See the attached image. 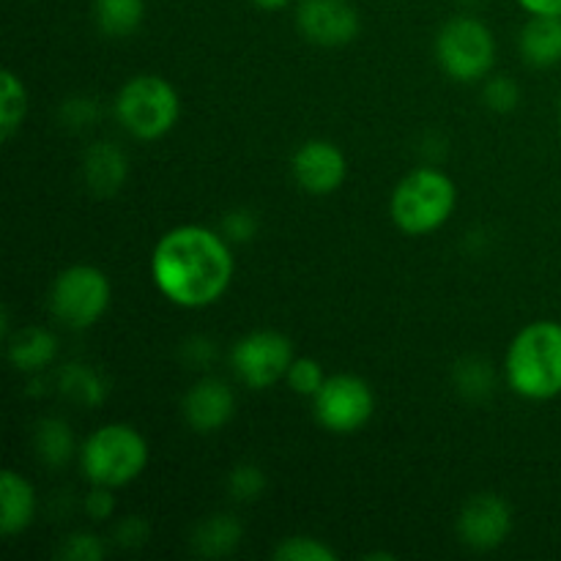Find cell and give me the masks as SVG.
<instances>
[{
    "mask_svg": "<svg viewBox=\"0 0 561 561\" xmlns=\"http://www.w3.org/2000/svg\"><path fill=\"white\" fill-rule=\"evenodd\" d=\"M233 268L228 239L206 225H179L151 252L153 285L184 310H203L222 299Z\"/></svg>",
    "mask_w": 561,
    "mask_h": 561,
    "instance_id": "cell-1",
    "label": "cell"
},
{
    "mask_svg": "<svg viewBox=\"0 0 561 561\" xmlns=\"http://www.w3.org/2000/svg\"><path fill=\"white\" fill-rule=\"evenodd\" d=\"M504 378L518 398L553 400L561 394V323L531 321L520 329L504 356Z\"/></svg>",
    "mask_w": 561,
    "mask_h": 561,
    "instance_id": "cell-2",
    "label": "cell"
},
{
    "mask_svg": "<svg viewBox=\"0 0 561 561\" xmlns=\"http://www.w3.org/2000/svg\"><path fill=\"white\" fill-rule=\"evenodd\" d=\"M458 206V186L444 170L416 168L394 186L389 214L409 236H431L447 225Z\"/></svg>",
    "mask_w": 561,
    "mask_h": 561,
    "instance_id": "cell-3",
    "label": "cell"
},
{
    "mask_svg": "<svg viewBox=\"0 0 561 561\" xmlns=\"http://www.w3.org/2000/svg\"><path fill=\"white\" fill-rule=\"evenodd\" d=\"M80 469L91 485L102 488H126L146 471L148 466V444L131 425L124 422H110L96 427L91 436L82 442Z\"/></svg>",
    "mask_w": 561,
    "mask_h": 561,
    "instance_id": "cell-4",
    "label": "cell"
},
{
    "mask_svg": "<svg viewBox=\"0 0 561 561\" xmlns=\"http://www.w3.org/2000/svg\"><path fill=\"white\" fill-rule=\"evenodd\" d=\"M181 115V99L173 82L159 75H135L115 96V118L137 140H159Z\"/></svg>",
    "mask_w": 561,
    "mask_h": 561,
    "instance_id": "cell-5",
    "label": "cell"
},
{
    "mask_svg": "<svg viewBox=\"0 0 561 561\" xmlns=\"http://www.w3.org/2000/svg\"><path fill=\"white\" fill-rule=\"evenodd\" d=\"M113 299V288L102 268L91 263H75L64 268L53 279L49 288V310L64 327L69 329H91L104 318Z\"/></svg>",
    "mask_w": 561,
    "mask_h": 561,
    "instance_id": "cell-6",
    "label": "cell"
},
{
    "mask_svg": "<svg viewBox=\"0 0 561 561\" xmlns=\"http://www.w3.org/2000/svg\"><path fill=\"white\" fill-rule=\"evenodd\" d=\"M436 60L458 82H477L488 77L496 60V38L491 27L474 16H455L438 31Z\"/></svg>",
    "mask_w": 561,
    "mask_h": 561,
    "instance_id": "cell-7",
    "label": "cell"
},
{
    "mask_svg": "<svg viewBox=\"0 0 561 561\" xmlns=\"http://www.w3.org/2000/svg\"><path fill=\"white\" fill-rule=\"evenodd\" d=\"M316 420L334 436H351L362 431L376 414V394L362 376L337 373L329 376L316 394Z\"/></svg>",
    "mask_w": 561,
    "mask_h": 561,
    "instance_id": "cell-8",
    "label": "cell"
},
{
    "mask_svg": "<svg viewBox=\"0 0 561 561\" xmlns=\"http://www.w3.org/2000/svg\"><path fill=\"white\" fill-rule=\"evenodd\" d=\"M294 345L283 332L257 329L236 340L230 351V365L236 378L250 389H268L288 376L294 365Z\"/></svg>",
    "mask_w": 561,
    "mask_h": 561,
    "instance_id": "cell-9",
    "label": "cell"
},
{
    "mask_svg": "<svg viewBox=\"0 0 561 561\" xmlns=\"http://www.w3.org/2000/svg\"><path fill=\"white\" fill-rule=\"evenodd\" d=\"M513 531V510L496 493H477L458 515V537L471 551H496Z\"/></svg>",
    "mask_w": 561,
    "mask_h": 561,
    "instance_id": "cell-10",
    "label": "cell"
},
{
    "mask_svg": "<svg viewBox=\"0 0 561 561\" xmlns=\"http://www.w3.org/2000/svg\"><path fill=\"white\" fill-rule=\"evenodd\" d=\"M296 25L318 47H345L359 36V14L348 0H299Z\"/></svg>",
    "mask_w": 561,
    "mask_h": 561,
    "instance_id": "cell-11",
    "label": "cell"
},
{
    "mask_svg": "<svg viewBox=\"0 0 561 561\" xmlns=\"http://www.w3.org/2000/svg\"><path fill=\"white\" fill-rule=\"evenodd\" d=\"M290 173L307 195H332L343 186L348 162L332 140H307L296 148Z\"/></svg>",
    "mask_w": 561,
    "mask_h": 561,
    "instance_id": "cell-12",
    "label": "cell"
},
{
    "mask_svg": "<svg viewBox=\"0 0 561 561\" xmlns=\"http://www.w3.org/2000/svg\"><path fill=\"white\" fill-rule=\"evenodd\" d=\"M181 414H184L186 425L195 433H217L233 420L236 414V394L222 378H201L192 383L181 403Z\"/></svg>",
    "mask_w": 561,
    "mask_h": 561,
    "instance_id": "cell-13",
    "label": "cell"
},
{
    "mask_svg": "<svg viewBox=\"0 0 561 561\" xmlns=\"http://www.w3.org/2000/svg\"><path fill=\"white\" fill-rule=\"evenodd\" d=\"M126 179H129V159H126L124 148L110 140H99L88 148L82 157V181L93 195H118Z\"/></svg>",
    "mask_w": 561,
    "mask_h": 561,
    "instance_id": "cell-14",
    "label": "cell"
},
{
    "mask_svg": "<svg viewBox=\"0 0 561 561\" xmlns=\"http://www.w3.org/2000/svg\"><path fill=\"white\" fill-rule=\"evenodd\" d=\"M36 491L31 482L14 469H5L0 477V531L3 537H16L31 529L36 518Z\"/></svg>",
    "mask_w": 561,
    "mask_h": 561,
    "instance_id": "cell-15",
    "label": "cell"
},
{
    "mask_svg": "<svg viewBox=\"0 0 561 561\" xmlns=\"http://www.w3.org/2000/svg\"><path fill=\"white\" fill-rule=\"evenodd\" d=\"M524 60L537 69L561 64V16H531L518 36Z\"/></svg>",
    "mask_w": 561,
    "mask_h": 561,
    "instance_id": "cell-16",
    "label": "cell"
},
{
    "mask_svg": "<svg viewBox=\"0 0 561 561\" xmlns=\"http://www.w3.org/2000/svg\"><path fill=\"white\" fill-rule=\"evenodd\" d=\"M58 356V340L49 329L25 327L9 337V359L22 373H42Z\"/></svg>",
    "mask_w": 561,
    "mask_h": 561,
    "instance_id": "cell-17",
    "label": "cell"
},
{
    "mask_svg": "<svg viewBox=\"0 0 561 561\" xmlns=\"http://www.w3.org/2000/svg\"><path fill=\"white\" fill-rule=\"evenodd\" d=\"M241 537H244V526L239 524V518L230 513L208 515L206 520L195 526L192 531V548H195L201 557L217 559L228 557L239 548Z\"/></svg>",
    "mask_w": 561,
    "mask_h": 561,
    "instance_id": "cell-18",
    "label": "cell"
},
{
    "mask_svg": "<svg viewBox=\"0 0 561 561\" xmlns=\"http://www.w3.org/2000/svg\"><path fill=\"white\" fill-rule=\"evenodd\" d=\"M58 387L64 398L82 405V409H96V405H102L107 400L110 392L107 381L93 367L82 365V362H71V365H66L60 370Z\"/></svg>",
    "mask_w": 561,
    "mask_h": 561,
    "instance_id": "cell-19",
    "label": "cell"
},
{
    "mask_svg": "<svg viewBox=\"0 0 561 561\" xmlns=\"http://www.w3.org/2000/svg\"><path fill=\"white\" fill-rule=\"evenodd\" d=\"M33 447H36L38 460L53 466V469H60V466L69 463L77 453L71 427L64 420H58V416H49V420L38 422L36 431H33Z\"/></svg>",
    "mask_w": 561,
    "mask_h": 561,
    "instance_id": "cell-20",
    "label": "cell"
},
{
    "mask_svg": "<svg viewBox=\"0 0 561 561\" xmlns=\"http://www.w3.org/2000/svg\"><path fill=\"white\" fill-rule=\"evenodd\" d=\"M96 25L104 36L124 38L140 27L146 14V0H96Z\"/></svg>",
    "mask_w": 561,
    "mask_h": 561,
    "instance_id": "cell-21",
    "label": "cell"
},
{
    "mask_svg": "<svg viewBox=\"0 0 561 561\" xmlns=\"http://www.w3.org/2000/svg\"><path fill=\"white\" fill-rule=\"evenodd\" d=\"M27 115V91L25 82L11 69L3 71V88H0V137L11 140L20 131Z\"/></svg>",
    "mask_w": 561,
    "mask_h": 561,
    "instance_id": "cell-22",
    "label": "cell"
},
{
    "mask_svg": "<svg viewBox=\"0 0 561 561\" xmlns=\"http://www.w3.org/2000/svg\"><path fill=\"white\" fill-rule=\"evenodd\" d=\"M453 378L458 392L469 400H485L493 392V387H496L491 362L480 359V356H466V359H460L455 365Z\"/></svg>",
    "mask_w": 561,
    "mask_h": 561,
    "instance_id": "cell-23",
    "label": "cell"
},
{
    "mask_svg": "<svg viewBox=\"0 0 561 561\" xmlns=\"http://www.w3.org/2000/svg\"><path fill=\"white\" fill-rule=\"evenodd\" d=\"M274 559L277 561H334L337 551L327 546V542L316 540V537H285L277 548H274Z\"/></svg>",
    "mask_w": 561,
    "mask_h": 561,
    "instance_id": "cell-24",
    "label": "cell"
},
{
    "mask_svg": "<svg viewBox=\"0 0 561 561\" xmlns=\"http://www.w3.org/2000/svg\"><path fill=\"white\" fill-rule=\"evenodd\" d=\"M285 381L301 398H316L323 383H327V373H323L321 362L312 359V356H296Z\"/></svg>",
    "mask_w": 561,
    "mask_h": 561,
    "instance_id": "cell-25",
    "label": "cell"
},
{
    "mask_svg": "<svg viewBox=\"0 0 561 561\" xmlns=\"http://www.w3.org/2000/svg\"><path fill=\"white\" fill-rule=\"evenodd\" d=\"M228 491L236 502L250 504L266 491V474H263L261 466L255 463H241L230 471L228 477Z\"/></svg>",
    "mask_w": 561,
    "mask_h": 561,
    "instance_id": "cell-26",
    "label": "cell"
},
{
    "mask_svg": "<svg viewBox=\"0 0 561 561\" xmlns=\"http://www.w3.org/2000/svg\"><path fill=\"white\" fill-rule=\"evenodd\" d=\"M482 99H485V104L493 110V113H513L520 102V88L513 77L499 75L485 82V88H482Z\"/></svg>",
    "mask_w": 561,
    "mask_h": 561,
    "instance_id": "cell-27",
    "label": "cell"
},
{
    "mask_svg": "<svg viewBox=\"0 0 561 561\" xmlns=\"http://www.w3.org/2000/svg\"><path fill=\"white\" fill-rule=\"evenodd\" d=\"M107 548L91 531H75L71 537H66L64 548H60V557L69 561H102Z\"/></svg>",
    "mask_w": 561,
    "mask_h": 561,
    "instance_id": "cell-28",
    "label": "cell"
},
{
    "mask_svg": "<svg viewBox=\"0 0 561 561\" xmlns=\"http://www.w3.org/2000/svg\"><path fill=\"white\" fill-rule=\"evenodd\" d=\"M257 233V217L250 208H233L222 217V236L236 244H247V241L255 239Z\"/></svg>",
    "mask_w": 561,
    "mask_h": 561,
    "instance_id": "cell-29",
    "label": "cell"
},
{
    "mask_svg": "<svg viewBox=\"0 0 561 561\" xmlns=\"http://www.w3.org/2000/svg\"><path fill=\"white\" fill-rule=\"evenodd\" d=\"M148 535H151V526H148V520H142L140 515H129V518H124L115 526V542H118L121 548L146 546Z\"/></svg>",
    "mask_w": 561,
    "mask_h": 561,
    "instance_id": "cell-30",
    "label": "cell"
},
{
    "mask_svg": "<svg viewBox=\"0 0 561 561\" xmlns=\"http://www.w3.org/2000/svg\"><path fill=\"white\" fill-rule=\"evenodd\" d=\"M96 102L93 99H69L64 104V121L69 126H91L96 121Z\"/></svg>",
    "mask_w": 561,
    "mask_h": 561,
    "instance_id": "cell-31",
    "label": "cell"
},
{
    "mask_svg": "<svg viewBox=\"0 0 561 561\" xmlns=\"http://www.w3.org/2000/svg\"><path fill=\"white\" fill-rule=\"evenodd\" d=\"M113 510H115L113 488L93 485V491L88 493V499H85V513L91 515L93 520H104L113 515Z\"/></svg>",
    "mask_w": 561,
    "mask_h": 561,
    "instance_id": "cell-32",
    "label": "cell"
},
{
    "mask_svg": "<svg viewBox=\"0 0 561 561\" xmlns=\"http://www.w3.org/2000/svg\"><path fill=\"white\" fill-rule=\"evenodd\" d=\"M184 356H186V362H190V365L208 367V362L214 359V345H211V340H206V337H192L190 343H186Z\"/></svg>",
    "mask_w": 561,
    "mask_h": 561,
    "instance_id": "cell-33",
    "label": "cell"
},
{
    "mask_svg": "<svg viewBox=\"0 0 561 561\" xmlns=\"http://www.w3.org/2000/svg\"><path fill=\"white\" fill-rule=\"evenodd\" d=\"M518 5L531 16H561V0H518Z\"/></svg>",
    "mask_w": 561,
    "mask_h": 561,
    "instance_id": "cell-34",
    "label": "cell"
},
{
    "mask_svg": "<svg viewBox=\"0 0 561 561\" xmlns=\"http://www.w3.org/2000/svg\"><path fill=\"white\" fill-rule=\"evenodd\" d=\"M252 3H255L257 9H263V11H279V9H285L290 0H252Z\"/></svg>",
    "mask_w": 561,
    "mask_h": 561,
    "instance_id": "cell-35",
    "label": "cell"
},
{
    "mask_svg": "<svg viewBox=\"0 0 561 561\" xmlns=\"http://www.w3.org/2000/svg\"><path fill=\"white\" fill-rule=\"evenodd\" d=\"M559 115H561V96H559Z\"/></svg>",
    "mask_w": 561,
    "mask_h": 561,
    "instance_id": "cell-36",
    "label": "cell"
}]
</instances>
